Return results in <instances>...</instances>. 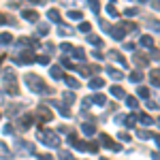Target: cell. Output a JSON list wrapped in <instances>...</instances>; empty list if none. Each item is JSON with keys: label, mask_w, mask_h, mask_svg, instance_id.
<instances>
[{"label": "cell", "mask_w": 160, "mask_h": 160, "mask_svg": "<svg viewBox=\"0 0 160 160\" xmlns=\"http://www.w3.org/2000/svg\"><path fill=\"white\" fill-rule=\"evenodd\" d=\"M152 139L156 141V145H158V149H160V137H158V135H152Z\"/></svg>", "instance_id": "6f0895ef"}, {"label": "cell", "mask_w": 160, "mask_h": 160, "mask_svg": "<svg viewBox=\"0 0 160 160\" xmlns=\"http://www.w3.org/2000/svg\"><path fill=\"white\" fill-rule=\"evenodd\" d=\"M64 81H66V86L73 88V90H77V88H79V81H77L75 77H66V75H64Z\"/></svg>", "instance_id": "4316f807"}, {"label": "cell", "mask_w": 160, "mask_h": 160, "mask_svg": "<svg viewBox=\"0 0 160 160\" xmlns=\"http://www.w3.org/2000/svg\"><path fill=\"white\" fill-rule=\"evenodd\" d=\"M88 41L94 45V47H100L102 45V41H100V37H96V34H88Z\"/></svg>", "instance_id": "f546056e"}, {"label": "cell", "mask_w": 160, "mask_h": 160, "mask_svg": "<svg viewBox=\"0 0 160 160\" xmlns=\"http://www.w3.org/2000/svg\"><path fill=\"white\" fill-rule=\"evenodd\" d=\"M2 96H4V94H2V90H0V100H2Z\"/></svg>", "instance_id": "91938a15"}, {"label": "cell", "mask_w": 160, "mask_h": 160, "mask_svg": "<svg viewBox=\"0 0 160 160\" xmlns=\"http://www.w3.org/2000/svg\"><path fill=\"white\" fill-rule=\"evenodd\" d=\"M47 17H49V22H56V24H62V17H60V13L56 11V9H49V11H47Z\"/></svg>", "instance_id": "d6986e66"}, {"label": "cell", "mask_w": 160, "mask_h": 160, "mask_svg": "<svg viewBox=\"0 0 160 160\" xmlns=\"http://www.w3.org/2000/svg\"><path fill=\"white\" fill-rule=\"evenodd\" d=\"M139 2H148V0H139Z\"/></svg>", "instance_id": "be15d7a7"}, {"label": "cell", "mask_w": 160, "mask_h": 160, "mask_svg": "<svg viewBox=\"0 0 160 160\" xmlns=\"http://www.w3.org/2000/svg\"><path fill=\"white\" fill-rule=\"evenodd\" d=\"M37 137H38V141L43 145H47V148H58L60 145V137L56 135V130H38Z\"/></svg>", "instance_id": "7a4b0ae2"}, {"label": "cell", "mask_w": 160, "mask_h": 160, "mask_svg": "<svg viewBox=\"0 0 160 160\" xmlns=\"http://www.w3.org/2000/svg\"><path fill=\"white\" fill-rule=\"evenodd\" d=\"M158 124H160V118H158Z\"/></svg>", "instance_id": "03108f58"}, {"label": "cell", "mask_w": 160, "mask_h": 160, "mask_svg": "<svg viewBox=\"0 0 160 160\" xmlns=\"http://www.w3.org/2000/svg\"><path fill=\"white\" fill-rule=\"evenodd\" d=\"M135 62L139 64V66H141V68H145V66L149 64V58H145V56H141V53H137V56H135Z\"/></svg>", "instance_id": "7402d4cb"}, {"label": "cell", "mask_w": 160, "mask_h": 160, "mask_svg": "<svg viewBox=\"0 0 160 160\" xmlns=\"http://www.w3.org/2000/svg\"><path fill=\"white\" fill-rule=\"evenodd\" d=\"M37 60L41 64H49V56H37Z\"/></svg>", "instance_id": "f907efd6"}, {"label": "cell", "mask_w": 160, "mask_h": 160, "mask_svg": "<svg viewBox=\"0 0 160 160\" xmlns=\"http://www.w3.org/2000/svg\"><path fill=\"white\" fill-rule=\"evenodd\" d=\"M137 13H139V9H137V7H128V9L124 11V15H126V17H135Z\"/></svg>", "instance_id": "74e56055"}, {"label": "cell", "mask_w": 160, "mask_h": 160, "mask_svg": "<svg viewBox=\"0 0 160 160\" xmlns=\"http://www.w3.org/2000/svg\"><path fill=\"white\" fill-rule=\"evenodd\" d=\"M15 64H32V62H37V53L32 49H26L19 53V58H13Z\"/></svg>", "instance_id": "3957f363"}, {"label": "cell", "mask_w": 160, "mask_h": 160, "mask_svg": "<svg viewBox=\"0 0 160 160\" xmlns=\"http://www.w3.org/2000/svg\"><path fill=\"white\" fill-rule=\"evenodd\" d=\"M32 124H34V118H32L30 113H24V115L19 118V128H22V130H28Z\"/></svg>", "instance_id": "52a82bcc"}, {"label": "cell", "mask_w": 160, "mask_h": 160, "mask_svg": "<svg viewBox=\"0 0 160 160\" xmlns=\"http://www.w3.org/2000/svg\"><path fill=\"white\" fill-rule=\"evenodd\" d=\"M79 30H81V32H86V34H90V30H92V24H88V22H81V24H79Z\"/></svg>", "instance_id": "f35d334b"}, {"label": "cell", "mask_w": 160, "mask_h": 160, "mask_svg": "<svg viewBox=\"0 0 160 160\" xmlns=\"http://www.w3.org/2000/svg\"><path fill=\"white\" fill-rule=\"evenodd\" d=\"M124 100H126V105H128V109H137V98L135 96H124Z\"/></svg>", "instance_id": "4dcf8cb0"}, {"label": "cell", "mask_w": 160, "mask_h": 160, "mask_svg": "<svg viewBox=\"0 0 160 160\" xmlns=\"http://www.w3.org/2000/svg\"><path fill=\"white\" fill-rule=\"evenodd\" d=\"M24 2H30V4H43L41 0H24Z\"/></svg>", "instance_id": "680465c9"}, {"label": "cell", "mask_w": 160, "mask_h": 160, "mask_svg": "<svg viewBox=\"0 0 160 160\" xmlns=\"http://www.w3.org/2000/svg\"><path fill=\"white\" fill-rule=\"evenodd\" d=\"M73 53H75V58H77V60H83V58H86V51L81 49V47H75Z\"/></svg>", "instance_id": "8d00e7d4"}, {"label": "cell", "mask_w": 160, "mask_h": 160, "mask_svg": "<svg viewBox=\"0 0 160 160\" xmlns=\"http://www.w3.org/2000/svg\"><path fill=\"white\" fill-rule=\"evenodd\" d=\"M105 71H107V75H109L113 81H120V79H124V73H122V71H118V68H113V66H107Z\"/></svg>", "instance_id": "8fae6325"}, {"label": "cell", "mask_w": 160, "mask_h": 160, "mask_svg": "<svg viewBox=\"0 0 160 160\" xmlns=\"http://www.w3.org/2000/svg\"><path fill=\"white\" fill-rule=\"evenodd\" d=\"M107 56H109V58H113V60H118V62H120V64L124 66V68H128V62L124 60V56L120 53V51H115V49H109V51H107Z\"/></svg>", "instance_id": "30bf717a"}, {"label": "cell", "mask_w": 160, "mask_h": 160, "mask_svg": "<svg viewBox=\"0 0 160 160\" xmlns=\"http://www.w3.org/2000/svg\"><path fill=\"white\" fill-rule=\"evenodd\" d=\"M37 158H38V160H53L49 154H37Z\"/></svg>", "instance_id": "816d5d0a"}, {"label": "cell", "mask_w": 160, "mask_h": 160, "mask_svg": "<svg viewBox=\"0 0 160 160\" xmlns=\"http://www.w3.org/2000/svg\"><path fill=\"white\" fill-rule=\"evenodd\" d=\"M102 86H105V79L102 77H92L90 79V90H100Z\"/></svg>", "instance_id": "9a60e30c"}, {"label": "cell", "mask_w": 160, "mask_h": 160, "mask_svg": "<svg viewBox=\"0 0 160 160\" xmlns=\"http://www.w3.org/2000/svg\"><path fill=\"white\" fill-rule=\"evenodd\" d=\"M19 109H22V107H19V105H11V107H9V115H15V113H19Z\"/></svg>", "instance_id": "7bdbcfd3"}, {"label": "cell", "mask_w": 160, "mask_h": 160, "mask_svg": "<svg viewBox=\"0 0 160 160\" xmlns=\"http://www.w3.org/2000/svg\"><path fill=\"white\" fill-rule=\"evenodd\" d=\"M7 156H11V152H9V148H7V143L0 141V158H7Z\"/></svg>", "instance_id": "d6a6232c"}, {"label": "cell", "mask_w": 160, "mask_h": 160, "mask_svg": "<svg viewBox=\"0 0 160 160\" xmlns=\"http://www.w3.org/2000/svg\"><path fill=\"white\" fill-rule=\"evenodd\" d=\"M107 32H109L115 41H124V37H126V30H124L122 26H109V30H107Z\"/></svg>", "instance_id": "5b68a950"}, {"label": "cell", "mask_w": 160, "mask_h": 160, "mask_svg": "<svg viewBox=\"0 0 160 160\" xmlns=\"http://www.w3.org/2000/svg\"><path fill=\"white\" fill-rule=\"evenodd\" d=\"M2 132H4V135H13V126H11V124L2 126Z\"/></svg>", "instance_id": "681fc988"}, {"label": "cell", "mask_w": 160, "mask_h": 160, "mask_svg": "<svg viewBox=\"0 0 160 160\" xmlns=\"http://www.w3.org/2000/svg\"><path fill=\"white\" fill-rule=\"evenodd\" d=\"M98 141H100V145H102V148H107V149H113V152H120V149H122V145H118L109 135H100Z\"/></svg>", "instance_id": "277c9868"}, {"label": "cell", "mask_w": 160, "mask_h": 160, "mask_svg": "<svg viewBox=\"0 0 160 160\" xmlns=\"http://www.w3.org/2000/svg\"><path fill=\"white\" fill-rule=\"evenodd\" d=\"M7 22H9V17H7L4 13H0V24H7Z\"/></svg>", "instance_id": "db71d44e"}, {"label": "cell", "mask_w": 160, "mask_h": 160, "mask_svg": "<svg viewBox=\"0 0 160 160\" xmlns=\"http://www.w3.org/2000/svg\"><path fill=\"white\" fill-rule=\"evenodd\" d=\"M0 120H2V111H0Z\"/></svg>", "instance_id": "6125c7cd"}, {"label": "cell", "mask_w": 160, "mask_h": 160, "mask_svg": "<svg viewBox=\"0 0 160 160\" xmlns=\"http://www.w3.org/2000/svg\"><path fill=\"white\" fill-rule=\"evenodd\" d=\"M60 49L64 51V53H68V51H73V45H71V43H62V45H60Z\"/></svg>", "instance_id": "f6af8a7d"}, {"label": "cell", "mask_w": 160, "mask_h": 160, "mask_svg": "<svg viewBox=\"0 0 160 160\" xmlns=\"http://www.w3.org/2000/svg\"><path fill=\"white\" fill-rule=\"evenodd\" d=\"M66 17H68V19H71V22H81V19H83V13L81 11H68V15H66Z\"/></svg>", "instance_id": "603a6c76"}, {"label": "cell", "mask_w": 160, "mask_h": 160, "mask_svg": "<svg viewBox=\"0 0 160 160\" xmlns=\"http://www.w3.org/2000/svg\"><path fill=\"white\" fill-rule=\"evenodd\" d=\"M139 43H141L143 47H148V49H154V38L149 37V34H143V37L139 38Z\"/></svg>", "instance_id": "ac0fdd59"}, {"label": "cell", "mask_w": 160, "mask_h": 160, "mask_svg": "<svg viewBox=\"0 0 160 160\" xmlns=\"http://www.w3.org/2000/svg\"><path fill=\"white\" fill-rule=\"evenodd\" d=\"M4 92H7V94H11V96H17V94H19L17 79H15V81H4Z\"/></svg>", "instance_id": "ba28073f"}, {"label": "cell", "mask_w": 160, "mask_h": 160, "mask_svg": "<svg viewBox=\"0 0 160 160\" xmlns=\"http://www.w3.org/2000/svg\"><path fill=\"white\" fill-rule=\"evenodd\" d=\"M73 71H77L79 75H83V77H90V68L88 66H73Z\"/></svg>", "instance_id": "836d02e7"}, {"label": "cell", "mask_w": 160, "mask_h": 160, "mask_svg": "<svg viewBox=\"0 0 160 160\" xmlns=\"http://www.w3.org/2000/svg\"><path fill=\"white\" fill-rule=\"evenodd\" d=\"M118 137H120V141H124V143H128V141H130V135H126L124 130H122V132H120Z\"/></svg>", "instance_id": "7dc6e473"}, {"label": "cell", "mask_w": 160, "mask_h": 160, "mask_svg": "<svg viewBox=\"0 0 160 160\" xmlns=\"http://www.w3.org/2000/svg\"><path fill=\"white\" fill-rule=\"evenodd\" d=\"M49 75H51V79H56V81L64 79V73H62L60 66H51V68H49Z\"/></svg>", "instance_id": "2e32d148"}, {"label": "cell", "mask_w": 160, "mask_h": 160, "mask_svg": "<svg viewBox=\"0 0 160 160\" xmlns=\"http://www.w3.org/2000/svg\"><path fill=\"white\" fill-rule=\"evenodd\" d=\"M58 34H62V37L73 34V28H68V26H60V28H58Z\"/></svg>", "instance_id": "d590c367"}, {"label": "cell", "mask_w": 160, "mask_h": 160, "mask_svg": "<svg viewBox=\"0 0 160 160\" xmlns=\"http://www.w3.org/2000/svg\"><path fill=\"white\" fill-rule=\"evenodd\" d=\"M62 66L64 68H73V62L68 60V58H62Z\"/></svg>", "instance_id": "c3c4849f"}, {"label": "cell", "mask_w": 160, "mask_h": 160, "mask_svg": "<svg viewBox=\"0 0 160 160\" xmlns=\"http://www.w3.org/2000/svg\"><path fill=\"white\" fill-rule=\"evenodd\" d=\"M105 9H107V15H109V17H118V15H120V13H118V9H115L113 4H107Z\"/></svg>", "instance_id": "e575fe53"}, {"label": "cell", "mask_w": 160, "mask_h": 160, "mask_svg": "<svg viewBox=\"0 0 160 160\" xmlns=\"http://www.w3.org/2000/svg\"><path fill=\"white\" fill-rule=\"evenodd\" d=\"M124 122H126V128H135L137 115H126V118H124Z\"/></svg>", "instance_id": "f1b7e54d"}, {"label": "cell", "mask_w": 160, "mask_h": 160, "mask_svg": "<svg viewBox=\"0 0 160 160\" xmlns=\"http://www.w3.org/2000/svg\"><path fill=\"white\" fill-rule=\"evenodd\" d=\"M24 81H26V86L30 88V92H34V94H43V96H49L51 94V88L47 86L37 73H26Z\"/></svg>", "instance_id": "6da1fadb"}, {"label": "cell", "mask_w": 160, "mask_h": 160, "mask_svg": "<svg viewBox=\"0 0 160 160\" xmlns=\"http://www.w3.org/2000/svg\"><path fill=\"white\" fill-rule=\"evenodd\" d=\"M11 43H13V37L9 32H2L0 34V45H11Z\"/></svg>", "instance_id": "484cf974"}, {"label": "cell", "mask_w": 160, "mask_h": 160, "mask_svg": "<svg viewBox=\"0 0 160 160\" xmlns=\"http://www.w3.org/2000/svg\"><path fill=\"white\" fill-rule=\"evenodd\" d=\"M22 17L28 22H38V13L37 11H22Z\"/></svg>", "instance_id": "ffe728a7"}, {"label": "cell", "mask_w": 160, "mask_h": 160, "mask_svg": "<svg viewBox=\"0 0 160 160\" xmlns=\"http://www.w3.org/2000/svg\"><path fill=\"white\" fill-rule=\"evenodd\" d=\"M75 98H77V96H75V92H64V94H62V100H64V107H71V105L75 102Z\"/></svg>", "instance_id": "e0dca14e"}, {"label": "cell", "mask_w": 160, "mask_h": 160, "mask_svg": "<svg viewBox=\"0 0 160 160\" xmlns=\"http://www.w3.org/2000/svg\"><path fill=\"white\" fill-rule=\"evenodd\" d=\"M137 94H139V98H145V100L149 98V90H148L145 86H139V90H137Z\"/></svg>", "instance_id": "83f0119b"}, {"label": "cell", "mask_w": 160, "mask_h": 160, "mask_svg": "<svg viewBox=\"0 0 160 160\" xmlns=\"http://www.w3.org/2000/svg\"><path fill=\"white\" fill-rule=\"evenodd\" d=\"M58 156H60V160H75V158H73V154H71V152H60Z\"/></svg>", "instance_id": "b9f144b4"}, {"label": "cell", "mask_w": 160, "mask_h": 160, "mask_svg": "<svg viewBox=\"0 0 160 160\" xmlns=\"http://www.w3.org/2000/svg\"><path fill=\"white\" fill-rule=\"evenodd\" d=\"M149 81H152V86L160 88V68H152L149 71Z\"/></svg>", "instance_id": "4fadbf2b"}, {"label": "cell", "mask_w": 160, "mask_h": 160, "mask_svg": "<svg viewBox=\"0 0 160 160\" xmlns=\"http://www.w3.org/2000/svg\"><path fill=\"white\" fill-rule=\"evenodd\" d=\"M152 160H160V152H152Z\"/></svg>", "instance_id": "9f6ffc18"}, {"label": "cell", "mask_w": 160, "mask_h": 160, "mask_svg": "<svg viewBox=\"0 0 160 160\" xmlns=\"http://www.w3.org/2000/svg\"><path fill=\"white\" fill-rule=\"evenodd\" d=\"M88 4H90V9L94 13H98L100 11V7H98V0H88Z\"/></svg>", "instance_id": "ab89813d"}, {"label": "cell", "mask_w": 160, "mask_h": 160, "mask_svg": "<svg viewBox=\"0 0 160 160\" xmlns=\"http://www.w3.org/2000/svg\"><path fill=\"white\" fill-rule=\"evenodd\" d=\"M88 152H90V154H96V152H98V145L90 141V143H88Z\"/></svg>", "instance_id": "ee69618b"}, {"label": "cell", "mask_w": 160, "mask_h": 160, "mask_svg": "<svg viewBox=\"0 0 160 160\" xmlns=\"http://www.w3.org/2000/svg\"><path fill=\"white\" fill-rule=\"evenodd\" d=\"M109 92H111V96H113V98H124V96H126L124 88H120V86H111Z\"/></svg>", "instance_id": "5bb4252c"}, {"label": "cell", "mask_w": 160, "mask_h": 160, "mask_svg": "<svg viewBox=\"0 0 160 160\" xmlns=\"http://www.w3.org/2000/svg\"><path fill=\"white\" fill-rule=\"evenodd\" d=\"M90 100H92L94 105H105V102H107V96H105V94H94Z\"/></svg>", "instance_id": "d4e9b609"}, {"label": "cell", "mask_w": 160, "mask_h": 160, "mask_svg": "<svg viewBox=\"0 0 160 160\" xmlns=\"http://www.w3.org/2000/svg\"><path fill=\"white\" fill-rule=\"evenodd\" d=\"M137 137H139V139H152V135H149V132H145V130H139V132H137Z\"/></svg>", "instance_id": "bcb514c9"}, {"label": "cell", "mask_w": 160, "mask_h": 160, "mask_svg": "<svg viewBox=\"0 0 160 160\" xmlns=\"http://www.w3.org/2000/svg\"><path fill=\"white\" fill-rule=\"evenodd\" d=\"M124 49H126V51H135V43H126Z\"/></svg>", "instance_id": "f5cc1de1"}, {"label": "cell", "mask_w": 160, "mask_h": 160, "mask_svg": "<svg viewBox=\"0 0 160 160\" xmlns=\"http://www.w3.org/2000/svg\"><path fill=\"white\" fill-rule=\"evenodd\" d=\"M81 132L86 137H92V135H96V126L92 122H86V124H81Z\"/></svg>", "instance_id": "7c38bea8"}, {"label": "cell", "mask_w": 160, "mask_h": 160, "mask_svg": "<svg viewBox=\"0 0 160 160\" xmlns=\"http://www.w3.org/2000/svg\"><path fill=\"white\" fill-rule=\"evenodd\" d=\"M100 160H107V158H100Z\"/></svg>", "instance_id": "e7e4bbea"}, {"label": "cell", "mask_w": 160, "mask_h": 160, "mask_svg": "<svg viewBox=\"0 0 160 160\" xmlns=\"http://www.w3.org/2000/svg\"><path fill=\"white\" fill-rule=\"evenodd\" d=\"M2 62H4V58H2V56H0V64H2Z\"/></svg>", "instance_id": "94428289"}, {"label": "cell", "mask_w": 160, "mask_h": 160, "mask_svg": "<svg viewBox=\"0 0 160 160\" xmlns=\"http://www.w3.org/2000/svg\"><path fill=\"white\" fill-rule=\"evenodd\" d=\"M37 115H38V120H43V122H49L51 118H53V113L49 111V107H45V105H41V107H38Z\"/></svg>", "instance_id": "8992f818"}, {"label": "cell", "mask_w": 160, "mask_h": 160, "mask_svg": "<svg viewBox=\"0 0 160 160\" xmlns=\"http://www.w3.org/2000/svg\"><path fill=\"white\" fill-rule=\"evenodd\" d=\"M15 145H17V152H19V154H34V148H32L28 141H17Z\"/></svg>", "instance_id": "9c48e42d"}, {"label": "cell", "mask_w": 160, "mask_h": 160, "mask_svg": "<svg viewBox=\"0 0 160 160\" xmlns=\"http://www.w3.org/2000/svg\"><path fill=\"white\" fill-rule=\"evenodd\" d=\"M152 7H154L156 11H160V0H154V2H152Z\"/></svg>", "instance_id": "11a10c76"}, {"label": "cell", "mask_w": 160, "mask_h": 160, "mask_svg": "<svg viewBox=\"0 0 160 160\" xmlns=\"http://www.w3.org/2000/svg\"><path fill=\"white\" fill-rule=\"evenodd\" d=\"M56 109L60 111L62 118H71V111H68V107H64V105H56Z\"/></svg>", "instance_id": "1f68e13d"}, {"label": "cell", "mask_w": 160, "mask_h": 160, "mask_svg": "<svg viewBox=\"0 0 160 160\" xmlns=\"http://www.w3.org/2000/svg\"><path fill=\"white\" fill-rule=\"evenodd\" d=\"M137 120H139L141 124H145V126H152V124H154V120L149 118L148 113H139V115H137Z\"/></svg>", "instance_id": "44dd1931"}, {"label": "cell", "mask_w": 160, "mask_h": 160, "mask_svg": "<svg viewBox=\"0 0 160 160\" xmlns=\"http://www.w3.org/2000/svg\"><path fill=\"white\" fill-rule=\"evenodd\" d=\"M128 79H130L132 83H141V81H143V75H141V71H132Z\"/></svg>", "instance_id": "cb8c5ba5"}, {"label": "cell", "mask_w": 160, "mask_h": 160, "mask_svg": "<svg viewBox=\"0 0 160 160\" xmlns=\"http://www.w3.org/2000/svg\"><path fill=\"white\" fill-rule=\"evenodd\" d=\"M38 34H41V37H45V34H47V32H49V26H45V24H41L38 26V30H37Z\"/></svg>", "instance_id": "60d3db41"}]
</instances>
